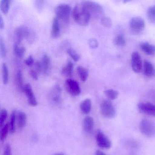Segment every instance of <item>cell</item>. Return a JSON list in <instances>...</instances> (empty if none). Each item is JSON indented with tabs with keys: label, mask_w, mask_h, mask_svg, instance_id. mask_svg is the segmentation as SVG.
<instances>
[{
	"label": "cell",
	"mask_w": 155,
	"mask_h": 155,
	"mask_svg": "<svg viewBox=\"0 0 155 155\" xmlns=\"http://www.w3.org/2000/svg\"><path fill=\"white\" fill-rule=\"evenodd\" d=\"M42 72L45 75H48L51 70V61L49 56L47 54H44L41 62Z\"/></svg>",
	"instance_id": "5bb4252c"
},
{
	"label": "cell",
	"mask_w": 155,
	"mask_h": 155,
	"mask_svg": "<svg viewBox=\"0 0 155 155\" xmlns=\"http://www.w3.org/2000/svg\"><path fill=\"white\" fill-rule=\"evenodd\" d=\"M55 12L58 19L62 20L64 21L68 20L70 15L72 12L71 7L67 4L58 5L55 9Z\"/></svg>",
	"instance_id": "5b68a950"
},
{
	"label": "cell",
	"mask_w": 155,
	"mask_h": 155,
	"mask_svg": "<svg viewBox=\"0 0 155 155\" xmlns=\"http://www.w3.org/2000/svg\"><path fill=\"white\" fill-rule=\"evenodd\" d=\"M91 101L90 99L87 98L83 100L80 104V109L84 114H88L90 112L91 109Z\"/></svg>",
	"instance_id": "ffe728a7"
},
{
	"label": "cell",
	"mask_w": 155,
	"mask_h": 155,
	"mask_svg": "<svg viewBox=\"0 0 155 155\" xmlns=\"http://www.w3.org/2000/svg\"><path fill=\"white\" fill-rule=\"evenodd\" d=\"M115 44L119 47H123L126 44V41L122 35H118L114 40Z\"/></svg>",
	"instance_id": "d6a6232c"
},
{
	"label": "cell",
	"mask_w": 155,
	"mask_h": 155,
	"mask_svg": "<svg viewBox=\"0 0 155 155\" xmlns=\"http://www.w3.org/2000/svg\"><path fill=\"white\" fill-rule=\"evenodd\" d=\"M96 140L98 146L102 149L110 148L111 143L109 139L100 130H99L96 135Z\"/></svg>",
	"instance_id": "9c48e42d"
},
{
	"label": "cell",
	"mask_w": 155,
	"mask_h": 155,
	"mask_svg": "<svg viewBox=\"0 0 155 155\" xmlns=\"http://www.w3.org/2000/svg\"><path fill=\"white\" fill-rule=\"evenodd\" d=\"M60 27L59 20L57 17H55L52 20L51 36L54 39L58 38L60 35Z\"/></svg>",
	"instance_id": "e0dca14e"
},
{
	"label": "cell",
	"mask_w": 155,
	"mask_h": 155,
	"mask_svg": "<svg viewBox=\"0 0 155 155\" xmlns=\"http://www.w3.org/2000/svg\"><path fill=\"white\" fill-rule=\"evenodd\" d=\"M67 53L70 56L71 58L76 62L80 60V55L74 49L71 48L68 49L67 50Z\"/></svg>",
	"instance_id": "f546056e"
},
{
	"label": "cell",
	"mask_w": 155,
	"mask_h": 155,
	"mask_svg": "<svg viewBox=\"0 0 155 155\" xmlns=\"http://www.w3.org/2000/svg\"><path fill=\"white\" fill-rule=\"evenodd\" d=\"M95 155H106L104 152L103 151H101L100 150H97L95 152Z\"/></svg>",
	"instance_id": "b9f144b4"
},
{
	"label": "cell",
	"mask_w": 155,
	"mask_h": 155,
	"mask_svg": "<svg viewBox=\"0 0 155 155\" xmlns=\"http://www.w3.org/2000/svg\"><path fill=\"white\" fill-rule=\"evenodd\" d=\"M143 71L147 77H153L155 74V69L152 64L149 61L145 60L143 64Z\"/></svg>",
	"instance_id": "ac0fdd59"
},
{
	"label": "cell",
	"mask_w": 155,
	"mask_h": 155,
	"mask_svg": "<svg viewBox=\"0 0 155 155\" xmlns=\"http://www.w3.org/2000/svg\"><path fill=\"white\" fill-rule=\"evenodd\" d=\"M54 155H67L66 154H64V153H56V154H54Z\"/></svg>",
	"instance_id": "7bdbcfd3"
},
{
	"label": "cell",
	"mask_w": 155,
	"mask_h": 155,
	"mask_svg": "<svg viewBox=\"0 0 155 155\" xmlns=\"http://www.w3.org/2000/svg\"><path fill=\"white\" fill-rule=\"evenodd\" d=\"M16 80H17V83L18 87L19 88L21 91H23L25 85L23 84L24 83H23V78H22V74H21V71H18L17 72Z\"/></svg>",
	"instance_id": "f1b7e54d"
},
{
	"label": "cell",
	"mask_w": 155,
	"mask_h": 155,
	"mask_svg": "<svg viewBox=\"0 0 155 155\" xmlns=\"http://www.w3.org/2000/svg\"><path fill=\"white\" fill-rule=\"evenodd\" d=\"M104 94L109 100H114L117 97L119 93L117 91L110 89L105 91Z\"/></svg>",
	"instance_id": "4316f807"
},
{
	"label": "cell",
	"mask_w": 155,
	"mask_h": 155,
	"mask_svg": "<svg viewBox=\"0 0 155 155\" xmlns=\"http://www.w3.org/2000/svg\"><path fill=\"white\" fill-rule=\"evenodd\" d=\"M10 2L11 1L10 0H2L1 2L0 8L3 14H8L9 10Z\"/></svg>",
	"instance_id": "83f0119b"
},
{
	"label": "cell",
	"mask_w": 155,
	"mask_h": 155,
	"mask_svg": "<svg viewBox=\"0 0 155 155\" xmlns=\"http://www.w3.org/2000/svg\"><path fill=\"white\" fill-rule=\"evenodd\" d=\"M34 59L31 56H29L28 58L25 60V64L28 66H32L34 64Z\"/></svg>",
	"instance_id": "ab89813d"
},
{
	"label": "cell",
	"mask_w": 155,
	"mask_h": 155,
	"mask_svg": "<svg viewBox=\"0 0 155 155\" xmlns=\"http://www.w3.org/2000/svg\"><path fill=\"white\" fill-rule=\"evenodd\" d=\"M16 43L20 44L23 39H26L30 43H32L35 38V33L28 28L21 26L15 31Z\"/></svg>",
	"instance_id": "7a4b0ae2"
},
{
	"label": "cell",
	"mask_w": 155,
	"mask_h": 155,
	"mask_svg": "<svg viewBox=\"0 0 155 155\" xmlns=\"http://www.w3.org/2000/svg\"><path fill=\"white\" fill-rule=\"evenodd\" d=\"M0 49L2 57V58H5L7 56V49L4 41L2 37L0 38Z\"/></svg>",
	"instance_id": "1f68e13d"
},
{
	"label": "cell",
	"mask_w": 155,
	"mask_h": 155,
	"mask_svg": "<svg viewBox=\"0 0 155 155\" xmlns=\"http://www.w3.org/2000/svg\"><path fill=\"white\" fill-rule=\"evenodd\" d=\"M89 45L91 48L95 49L97 48L98 43L96 39L91 38L89 41Z\"/></svg>",
	"instance_id": "d590c367"
},
{
	"label": "cell",
	"mask_w": 155,
	"mask_h": 155,
	"mask_svg": "<svg viewBox=\"0 0 155 155\" xmlns=\"http://www.w3.org/2000/svg\"><path fill=\"white\" fill-rule=\"evenodd\" d=\"M140 48L141 50L148 56L155 55V46L150 44L147 42H143L140 43Z\"/></svg>",
	"instance_id": "2e32d148"
},
{
	"label": "cell",
	"mask_w": 155,
	"mask_h": 155,
	"mask_svg": "<svg viewBox=\"0 0 155 155\" xmlns=\"http://www.w3.org/2000/svg\"><path fill=\"white\" fill-rule=\"evenodd\" d=\"M94 122L91 117L87 116L84 118L82 123L83 130L87 133L92 132L94 128Z\"/></svg>",
	"instance_id": "9a60e30c"
},
{
	"label": "cell",
	"mask_w": 155,
	"mask_h": 155,
	"mask_svg": "<svg viewBox=\"0 0 155 155\" xmlns=\"http://www.w3.org/2000/svg\"><path fill=\"white\" fill-rule=\"evenodd\" d=\"M65 85L67 91L72 96H78L81 93L79 84L74 80L68 79L65 81Z\"/></svg>",
	"instance_id": "ba28073f"
},
{
	"label": "cell",
	"mask_w": 155,
	"mask_h": 155,
	"mask_svg": "<svg viewBox=\"0 0 155 155\" xmlns=\"http://www.w3.org/2000/svg\"><path fill=\"white\" fill-rule=\"evenodd\" d=\"M8 116V111L5 109H2L0 113V126L2 127Z\"/></svg>",
	"instance_id": "836d02e7"
},
{
	"label": "cell",
	"mask_w": 155,
	"mask_h": 155,
	"mask_svg": "<svg viewBox=\"0 0 155 155\" xmlns=\"http://www.w3.org/2000/svg\"><path fill=\"white\" fill-rule=\"evenodd\" d=\"M82 7L90 14L96 17L101 16L103 13V8L102 6L95 2L84 1L81 2Z\"/></svg>",
	"instance_id": "3957f363"
},
{
	"label": "cell",
	"mask_w": 155,
	"mask_h": 155,
	"mask_svg": "<svg viewBox=\"0 0 155 155\" xmlns=\"http://www.w3.org/2000/svg\"><path fill=\"white\" fill-rule=\"evenodd\" d=\"M138 108L141 113L155 117V105L150 102H140L137 105Z\"/></svg>",
	"instance_id": "7c38bea8"
},
{
	"label": "cell",
	"mask_w": 155,
	"mask_h": 155,
	"mask_svg": "<svg viewBox=\"0 0 155 155\" xmlns=\"http://www.w3.org/2000/svg\"><path fill=\"white\" fill-rule=\"evenodd\" d=\"M30 75L33 79L35 80H38V79L39 74L35 70H31L30 71Z\"/></svg>",
	"instance_id": "f35d334b"
},
{
	"label": "cell",
	"mask_w": 155,
	"mask_h": 155,
	"mask_svg": "<svg viewBox=\"0 0 155 155\" xmlns=\"http://www.w3.org/2000/svg\"><path fill=\"white\" fill-rule=\"evenodd\" d=\"M17 111L13 110L12 113L10 120V131L11 133H14L16 131V122L17 119Z\"/></svg>",
	"instance_id": "cb8c5ba5"
},
{
	"label": "cell",
	"mask_w": 155,
	"mask_h": 155,
	"mask_svg": "<svg viewBox=\"0 0 155 155\" xmlns=\"http://www.w3.org/2000/svg\"><path fill=\"white\" fill-rule=\"evenodd\" d=\"M74 65L71 61H69L67 63L66 66L62 68L61 73L66 77H71L73 74Z\"/></svg>",
	"instance_id": "44dd1931"
},
{
	"label": "cell",
	"mask_w": 155,
	"mask_h": 155,
	"mask_svg": "<svg viewBox=\"0 0 155 155\" xmlns=\"http://www.w3.org/2000/svg\"><path fill=\"white\" fill-rule=\"evenodd\" d=\"M13 51L16 57L21 58L24 56L26 50L24 47H20L19 44L15 42L13 46Z\"/></svg>",
	"instance_id": "603a6c76"
},
{
	"label": "cell",
	"mask_w": 155,
	"mask_h": 155,
	"mask_svg": "<svg viewBox=\"0 0 155 155\" xmlns=\"http://www.w3.org/2000/svg\"><path fill=\"white\" fill-rule=\"evenodd\" d=\"M101 114L105 117L112 118L116 115V110L109 100H104L101 104Z\"/></svg>",
	"instance_id": "8992f818"
},
{
	"label": "cell",
	"mask_w": 155,
	"mask_h": 155,
	"mask_svg": "<svg viewBox=\"0 0 155 155\" xmlns=\"http://www.w3.org/2000/svg\"><path fill=\"white\" fill-rule=\"evenodd\" d=\"M2 81L4 85H7L9 81V70L8 66L5 63H3L2 66Z\"/></svg>",
	"instance_id": "d4e9b609"
},
{
	"label": "cell",
	"mask_w": 155,
	"mask_h": 155,
	"mask_svg": "<svg viewBox=\"0 0 155 155\" xmlns=\"http://www.w3.org/2000/svg\"><path fill=\"white\" fill-rule=\"evenodd\" d=\"M147 18L151 23H155V5L150 6L147 11Z\"/></svg>",
	"instance_id": "484cf974"
},
{
	"label": "cell",
	"mask_w": 155,
	"mask_h": 155,
	"mask_svg": "<svg viewBox=\"0 0 155 155\" xmlns=\"http://www.w3.org/2000/svg\"><path fill=\"white\" fill-rule=\"evenodd\" d=\"M44 1H35V6L37 9L39 11H41L43 9L44 6Z\"/></svg>",
	"instance_id": "8d00e7d4"
},
{
	"label": "cell",
	"mask_w": 155,
	"mask_h": 155,
	"mask_svg": "<svg viewBox=\"0 0 155 155\" xmlns=\"http://www.w3.org/2000/svg\"><path fill=\"white\" fill-rule=\"evenodd\" d=\"M61 89L59 85H56L52 89L50 95L51 102L55 106H58L61 102Z\"/></svg>",
	"instance_id": "30bf717a"
},
{
	"label": "cell",
	"mask_w": 155,
	"mask_h": 155,
	"mask_svg": "<svg viewBox=\"0 0 155 155\" xmlns=\"http://www.w3.org/2000/svg\"><path fill=\"white\" fill-rule=\"evenodd\" d=\"M131 67L136 73H139L142 69V63L141 57L138 52L135 51L132 53L131 57Z\"/></svg>",
	"instance_id": "8fae6325"
},
{
	"label": "cell",
	"mask_w": 155,
	"mask_h": 155,
	"mask_svg": "<svg viewBox=\"0 0 155 155\" xmlns=\"http://www.w3.org/2000/svg\"><path fill=\"white\" fill-rule=\"evenodd\" d=\"M129 26L133 33L139 34L144 30L145 26V21L140 17H134L130 19Z\"/></svg>",
	"instance_id": "52a82bcc"
},
{
	"label": "cell",
	"mask_w": 155,
	"mask_h": 155,
	"mask_svg": "<svg viewBox=\"0 0 155 155\" xmlns=\"http://www.w3.org/2000/svg\"><path fill=\"white\" fill-rule=\"evenodd\" d=\"M3 155H12V150L10 145L7 144L4 148Z\"/></svg>",
	"instance_id": "74e56055"
},
{
	"label": "cell",
	"mask_w": 155,
	"mask_h": 155,
	"mask_svg": "<svg viewBox=\"0 0 155 155\" xmlns=\"http://www.w3.org/2000/svg\"><path fill=\"white\" fill-rule=\"evenodd\" d=\"M101 23L103 27L106 28H110L112 25L111 20L108 17H104L101 20Z\"/></svg>",
	"instance_id": "e575fe53"
},
{
	"label": "cell",
	"mask_w": 155,
	"mask_h": 155,
	"mask_svg": "<svg viewBox=\"0 0 155 155\" xmlns=\"http://www.w3.org/2000/svg\"><path fill=\"white\" fill-rule=\"evenodd\" d=\"M9 130H10V126L8 123L5 124L2 127L0 133V138L2 141H3L6 139Z\"/></svg>",
	"instance_id": "4dcf8cb0"
},
{
	"label": "cell",
	"mask_w": 155,
	"mask_h": 155,
	"mask_svg": "<svg viewBox=\"0 0 155 155\" xmlns=\"http://www.w3.org/2000/svg\"><path fill=\"white\" fill-rule=\"evenodd\" d=\"M76 23L81 26H86L89 23L91 16L80 5H76L71 12Z\"/></svg>",
	"instance_id": "6da1fadb"
},
{
	"label": "cell",
	"mask_w": 155,
	"mask_h": 155,
	"mask_svg": "<svg viewBox=\"0 0 155 155\" xmlns=\"http://www.w3.org/2000/svg\"><path fill=\"white\" fill-rule=\"evenodd\" d=\"M23 92H25L28 98V102L31 106L36 107L38 105V101L30 84H27L25 85Z\"/></svg>",
	"instance_id": "4fadbf2b"
},
{
	"label": "cell",
	"mask_w": 155,
	"mask_h": 155,
	"mask_svg": "<svg viewBox=\"0 0 155 155\" xmlns=\"http://www.w3.org/2000/svg\"><path fill=\"white\" fill-rule=\"evenodd\" d=\"M77 72L81 81L85 82L88 77V71L86 68L82 66H78L77 68Z\"/></svg>",
	"instance_id": "7402d4cb"
},
{
	"label": "cell",
	"mask_w": 155,
	"mask_h": 155,
	"mask_svg": "<svg viewBox=\"0 0 155 155\" xmlns=\"http://www.w3.org/2000/svg\"><path fill=\"white\" fill-rule=\"evenodd\" d=\"M18 126L19 128L21 129L23 128L27 124L28 117L25 112L19 111L18 112L17 116Z\"/></svg>",
	"instance_id": "d6986e66"
},
{
	"label": "cell",
	"mask_w": 155,
	"mask_h": 155,
	"mask_svg": "<svg viewBox=\"0 0 155 155\" xmlns=\"http://www.w3.org/2000/svg\"><path fill=\"white\" fill-rule=\"evenodd\" d=\"M140 130L147 137L155 136V122L147 119L142 120L140 123Z\"/></svg>",
	"instance_id": "277c9868"
},
{
	"label": "cell",
	"mask_w": 155,
	"mask_h": 155,
	"mask_svg": "<svg viewBox=\"0 0 155 155\" xmlns=\"http://www.w3.org/2000/svg\"><path fill=\"white\" fill-rule=\"evenodd\" d=\"M4 28V22L2 16L0 15V28L2 30Z\"/></svg>",
	"instance_id": "60d3db41"
}]
</instances>
